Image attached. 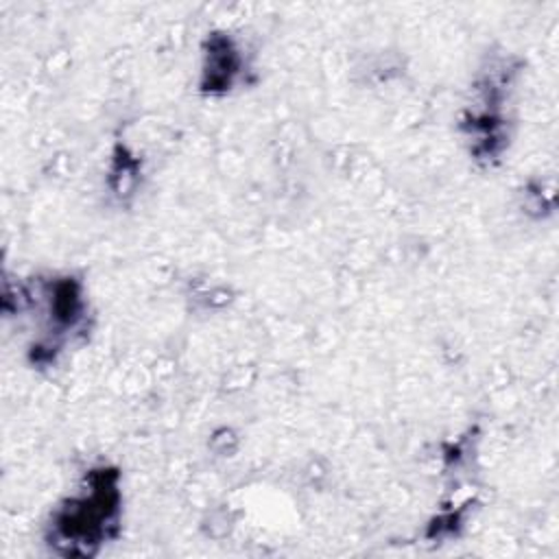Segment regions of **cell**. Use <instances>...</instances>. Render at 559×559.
I'll list each match as a JSON object with an SVG mask.
<instances>
[{"instance_id":"1","label":"cell","mask_w":559,"mask_h":559,"mask_svg":"<svg viewBox=\"0 0 559 559\" xmlns=\"http://www.w3.org/2000/svg\"><path fill=\"white\" fill-rule=\"evenodd\" d=\"M118 474L96 469L90 474V491L68 500L55 513L52 542L70 555H92L118 520Z\"/></svg>"}]
</instances>
